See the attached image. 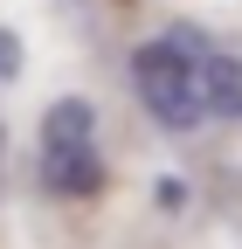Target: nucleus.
Listing matches in <instances>:
<instances>
[{"mask_svg":"<svg viewBox=\"0 0 242 249\" xmlns=\"http://www.w3.org/2000/svg\"><path fill=\"white\" fill-rule=\"evenodd\" d=\"M207 42L194 35V28H166L159 42H145L132 55V83L145 111H153L159 124H173V132H187V124H201V97H194V70H201Z\"/></svg>","mask_w":242,"mask_h":249,"instance_id":"f257e3e1","label":"nucleus"},{"mask_svg":"<svg viewBox=\"0 0 242 249\" xmlns=\"http://www.w3.org/2000/svg\"><path fill=\"white\" fill-rule=\"evenodd\" d=\"M42 187L49 194H97L104 187L97 145H42Z\"/></svg>","mask_w":242,"mask_h":249,"instance_id":"f03ea898","label":"nucleus"},{"mask_svg":"<svg viewBox=\"0 0 242 249\" xmlns=\"http://www.w3.org/2000/svg\"><path fill=\"white\" fill-rule=\"evenodd\" d=\"M194 97H201V118H242V62L207 49L194 70Z\"/></svg>","mask_w":242,"mask_h":249,"instance_id":"7ed1b4c3","label":"nucleus"},{"mask_svg":"<svg viewBox=\"0 0 242 249\" xmlns=\"http://www.w3.org/2000/svg\"><path fill=\"white\" fill-rule=\"evenodd\" d=\"M90 132H97V111H90L83 97H63L42 118V145H90Z\"/></svg>","mask_w":242,"mask_h":249,"instance_id":"20e7f679","label":"nucleus"},{"mask_svg":"<svg viewBox=\"0 0 242 249\" xmlns=\"http://www.w3.org/2000/svg\"><path fill=\"white\" fill-rule=\"evenodd\" d=\"M14 70H21V42H14V35H7V28H0V83H7V76H14Z\"/></svg>","mask_w":242,"mask_h":249,"instance_id":"39448f33","label":"nucleus"}]
</instances>
